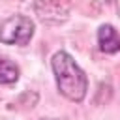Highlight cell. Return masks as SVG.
Segmentation results:
<instances>
[{
	"label": "cell",
	"instance_id": "cell-3",
	"mask_svg": "<svg viewBox=\"0 0 120 120\" xmlns=\"http://www.w3.org/2000/svg\"><path fill=\"white\" fill-rule=\"evenodd\" d=\"M34 8H36L38 17L43 22L58 24L68 19V8L60 0H36Z\"/></svg>",
	"mask_w": 120,
	"mask_h": 120
},
{
	"label": "cell",
	"instance_id": "cell-1",
	"mask_svg": "<svg viewBox=\"0 0 120 120\" xmlns=\"http://www.w3.org/2000/svg\"><path fill=\"white\" fill-rule=\"evenodd\" d=\"M52 71L56 79V86L64 98L69 101H82L86 96V75L77 66V62L64 51L52 56Z\"/></svg>",
	"mask_w": 120,
	"mask_h": 120
},
{
	"label": "cell",
	"instance_id": "cell-4",
	"mask_svg": "<svg viewBox=\"0 0 120 120\" xmlns=\"http://www.w3.org/2000/svg\"><path fill=\"white\" fill-rule=\"evenodd\" d=\"M98 41H99V49L103 52H116V51H120V34L111 24H101L99 26Z\"/></svg>",
	"mask_w": 120,
	"mask_h": 120
},
{
	"label": "cell",
	"instance_id": "cell-2",
	"mask_svg": "<svg viewBox=\"0 0 120 120\" xmlns=\"http://www.w3.org/2000/svg\"><path fill=\"white\" fill-rule=\"evenodd\" d=\"M34 36V22L30 17L13 15L0 22V41L6 45H26Z\"/></svg>",
	"mask_w": 120,
	"mask_h": 120
},
{
	"label": "cell",
	"instance_id": "cell-5",
	"mask_svg": "<svg viewBox=\"0 0 120 120\" xmlns=\"http://www.w3.org/2000/svg\"><path fill=\"white\" fill-rule=\"evenodd\" d=\"M17 79H19V68L9 60L0 58V82L2 84H11Z\"/></svg>",
	"mask_w": 120,
	"mask_h": 120
}]
</instances>
